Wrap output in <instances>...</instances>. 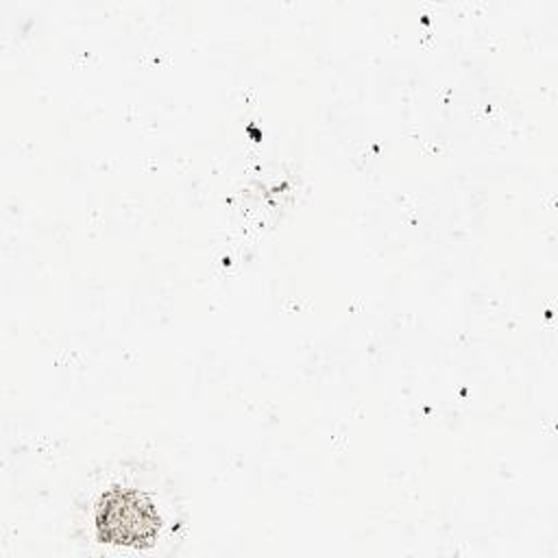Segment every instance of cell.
I'll return each instance as SVG.
<instances>
[{
  "instance_id": "cell-1",
  "label": "cell",
  "mask_w": 558,
  "mask_h": 558,
  "mask_svg": "<svg viewBox=\"0 0 558 558\" xmlns=\"http://www.w3.org/2000/svg\"><path fill=\"white\" fill-rule=\"evenodd\" d=\"M102 541L120 545H144L157 536L159 514L137 490H111L102 497L98 514Z\"/></svg>"
}]
</instances>
